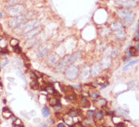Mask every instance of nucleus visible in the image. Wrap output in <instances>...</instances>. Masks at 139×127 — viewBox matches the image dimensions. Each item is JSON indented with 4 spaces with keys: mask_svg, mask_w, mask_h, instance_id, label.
<instances>
[{
    "mask_svg": "<svg viewBox=\"0 0 139 127\" xmlns=\"http://www.w3.org/2000/svg\"><path fill=\"white\" fill-rule=\"evenodd\" d=\"M65 77L69 80H74L78 76V68L76 66H71L65 72Z\"/></svg>",
    "mask_w": 139,
    "mask_h": 127,
    "instance_id": "nucleus-1",
    "label": "nucleus"
},
{
    "mask_svg": "<svg viewBox=\"0 0 139 127\" xmlns=\"http://www.w3.org/2000/svg\"><path fill=\"white\" fill-rule=\"evenodd\" d=\"M26 19V17L23 15H20L18 16L13 17L12 19L9 20L8 21V25L12 27V28H16L18 27L21 23H22Z\"/></svg>",
    "mask_w": 139,
    "mask_h": 127,
    "instance_id": "nucleus-2",
    "label": "nucleus"
},
{
    "mask_svg": "<svg viewBox=\"0 0 139 127\" xmlns=\"http://www.w3.org/2000/svg\"><path fill=\"white\" fill-rule=\"evenodd\" d=\"M24 11H25V7L22 5H15L9 7L8 9V14L12 17H15L20 15Z\"/></svg>",
    "mask_w": 139,
    "mask_h": 127,
    "instance_id": "nucleus-3",
    "label": "nucleus"
},
{
    "mask_svg": "<svg viewBox=\"0 0 139 127\" xmlns=\"http://www.w3.org/2000/svg\"><path fill=\"white\" fill-rule=\"evenodd\" d=\"M69 56H67L65 58H64L63 59H62L59 63L57 64L56 66V70L58 72H62L65 69L67 66H69Z\"/></svg>",
    "mask_w": 139,
    "mask_h": 127,
    "instance_id": "nucleus-4",
    "label": "nucleus"
},
{
    "mask_svg": "<svg viewBox=\"0 0 139 127\" xmlns=\"http://www.w3.org/2000/svg\"><path fill=\"white\" fill-rule=\"evenodd\" d=\"M101 70H102V67H101L100 64L98 63H96V64H93V66L90 68V75L92 77H97L100 73Z\"/></svg>",
    "mask_w": 139,
    "mask_h": 127,
    "instance_id": "nucleus-5",
    "label": "nucleus"
},
{
    "mask_svg": "<svg viewBox=\"0 0 139 127\" xmlns=\"http://www.w3.org/2000/svg\"><path fill=\"white\" fill-rule=\"evenodd\" d=\"M40 27H37L29 30L28 32H26L25 33V35H24V36H25L26 39H31L33 37H34L36 35H37V34L40 33Z\"/></svg>",
    "mask_w": 139,
    "mask_h": 127,
    "instance_id": "nucleus-6",
    "label": "nucleus"
},
{
    "mask_svg": "<svg viewBox=\"0 0 139 127\" xmlns=\"http://www.w3.org/2000/svg\"><path fill=\"white\" fill-rule=\"evenodd\" d=\"M39 25H40V22L38 20H31V21L26 22L25 30L26 31H29V30L35 28V27H39Z\"/></svg>",
    "mask_w": 139,
    "mask_h": 127,
    "instance_id": "nucleus-7",
    "label": "nucleus"
},
{
    "mask_svg": "<svg viewBox=\"0 0 139 127\" xmlns=\"http://www.w3.org/2000/svg\"><path fill=\"white\" fill-rule=\"evenodd\" d=\"M89 74H90V68L89 67L85 66L83 67L82 70H81V80H87L88 77H89Z\"/></svg>",
    "mask_w": 139,
    "mask_h": 127,
    "instance_id": "nucleus-8",
    "label": "nucleus"
},
{
    "mask_svg": "<svg viewBox=\"0 0 139 127\" xmlns=\"http://www.w3.org/2000/svg\"><path fill=\"white\" fill-rule=\"evenodd\" d=\"M111 62H112V60L110 57L106 56L103 58L100 63V66L102 67V69H106V68L109 67L111 65Z\"/></svg>",
    "mask_w": 139,
    "mask_h": 127,
    "instance_id": "nucleus-9",
    "label": "nucleus"
},
{
    "mask_svg": "<svg viewBox=\"0 0 139 127\" xmlns=\"http://www.w3.org/2000/svg\"><path fill=\"white\" fill-rule=\"evenodd\" d=\"M118 15L119 18H121L122 19H124L125 18H126V17L129 15V14H131V11L128 8H122V9H119L118 11Z\"/></svg>",
    "mask_w": 139,
    "mask_h": 127,
    "instance_id": "nucleus-10",
    "label": "nucleus"
},
{
    "mask_svg": "<svg viewBox=\"0 0 139 127\" xmlns=\"http://www.w3.org/2000/svg\"><path fill=\"white\" fill-rule=\"evenodd\" d=\"M118 2L119 5H123L128 8H133L134 6H135V2L131 1V0H118Z\"/></svg>",
    "mask_w": 139,
    "mask_h": 127,
    "instance_id": "nucleus-11",
    "label": "nucleus"
},
{
    "mask_svg": "<svg viewBox=\"0 0 139 127\" xmlns=\"http://www.w3.org/2000/svg\"><path fill=\"white\" fill-rule=\"evenodd\" d=\"M59 59V57L56 55L55 54H52L48 57V59H47V62L49 65H54L56 63L57 60Z\"/></svg>",
    "mask_w": 139,
    "mask_h": 127,
    "instance_id": "nucleus-12",
    "label": "nucleus"
},
{
    "mask_svg": "<svg viewBox=\"0 0 139 127\" xmlns=\"http://www.w3.org/2000/svg\"><path fill=\"white\" fill-rule=\"evenodd\" d=\"M12 113L8 108H5L2 110V116H4L5 119H8L12 116Z\"/></svg>",
    "mask_w": 139,
    "mask_h": 127,
    "instance_id": "nucleus-13",
    "label": "nucleus"
},
{
    "mask_svg": "<svg viewBox=\"0 0 139 127\" xmlns=\"http://www.w3.org/2000/svg\"><path fill=\"white\" fill-rule=\"evenodd\" d=\"M123 20H125V25H129L133 22V20H134V15L132 13H131L126 17V18H125Z\"/></svg>",
    "mask_w": 139,
    "mask_h": 127,
    "instance_id": "nucleus-14",
    "label": "nucleus"
},
{
    "mask_svg": "<svg viewBox=\"0 0 139 127\" xmlns=\"http://www.w3.org/2000/svg\"><path fill=\"white\" fill-rule=\"evenodd\" d=\"M80 57H81V52H77L75 54H74L73 55L70 56L69 57V65L73 64L74 61H75L78 59V58H80Z\"/></svg>",
    "mask_w": 139,
    "mask_h": 127,
    "instance_id": "nucleus-15",
    "label": "nucleus"
},
{
    "mask_svg": "<svg viewBox=\"0 0 139 127\" xmlns=\"http://www.w3.org/2000/svg\"><path fill=\"white\" fill-rule=\"evenodd\" d=\"M111 27L112 29L114 30H119L120 29H123V25H122V23L119 22H114L111 24Z\"/></svg>",
    "mask_w": 139,
    "mask_h": 127,
    "instance_id": "nucleus-16",
    "label": "nucleus"
},
{
    "mask_svg": "<svg viewBox=\"0 0 139 127\" xmlns=\"http://www.w3.org/2000/svg\"><path fill=\"white\" fill-rule=\"evenodd\" d=\"M81 106H82V107H84V108L89 107V106H90V102H89V101H88L87 98L86 97H84V96L81 97Z\"/></svg>",
    "mask_w": 139,
    "mask_h": 127,
    "instance_id": "nucleus-17",
    "label": "nucleus"
},
{
    "mask_svg": "<svg viewBox=\"0 0 139 127\" xmlns=\"http://www.w3.org/2000/svg\"><path fill=\"white\" fill-rule=\"evenodd\" d=\"M138 62V60H135V61H130L129 63H128L125 65V66L123 67V70H128V68H130L131 67L134 66L135 64H136Z\"/></svg>",
    "mask_w": 139,
    "mask_h": 127,
    "instance_id": "nucleus-18",
    "label": "nucleus"
},
{
    "mask_svg": "<svg viewBox=\"0 0 139 127\" xmlns=\"http://www.w3.org/2000/svg\"><path fill=\"white\" fill-rule=\"evenodd\" d=\"M116 36L118 37L119 39H124L125 36V33L123 30V29H120L119 30H116Z\"/></svg>",
    "mask_w": 139,
    "mask_h": 127,
    "instance_id": "nucleus-19",
    "label": "nucleus"
},
{
    "mask_svg": "<svg viewBox=\"0 0 139 127\" xmlns=\"http://www.w3.org/2000/svg\"><path fill=\"white\" fill-rule=\"evenodd\" d=\"M58 103H59V99L57 97H56V96H53V97H52L49 99V104L50 105H52L53 107L56 106Z\"/></svg>",
    "mask_w": 139,
    "mask_h": 127,
    "instance_id": "nucleus-20",
    "label": "nucleus"
},
{
    "mask_svg": "<svg viewBox=\"0 0 139 127\" xmlns=\"http://www.w3.org/2000/svg\"><path fill=\"white\" fill-rule=\"evenodd\" d=\"M42 114L44 117H48L50 114V111L47 107H44L42 110Z\"/></svg>",
    "mask_w": 139,
    "mask_h": 127,
    "instance_id": "nucleus-21",
    "label": "nucleus"
},
{
    "mask_svg": "<svg viewBox=\"0 0 139 127\" xmlns=\"http://www.w3.org/2000/svg\"><path fill=\"white\" fill-rule=\"evenodd\" d=\"M46 91L48 92L49 94H50V95H54V93H55V92H56V90H55V89H54L53 86H52V84L51 83H49V86H47L46 88Z\"/></svg>",
    "mask_w": 139,
    "mask_h": 127,
    "instance_id": "nucleus-22",
    "label": "nucleus"
},
{
    "mask_svg": "<svg viewBox=\"0 0 139 127\" xmlns=\"http://www.w3.org/2000/svg\"><path fill=\"white\" fill-rule=\"evenodd\" d=\"M47 52H48V49H46V48H44V49H43L42 50H40L39 51V53L37 54V56H38L39 58H42L43 56H45Z\"/></svg>",
    "mask_w": 139,
    "mask_h": 127,
    "instance_id": "nucleus-23",
    "label": "nucleus"
},
{
    "mask_svg": "<svg viewBox=\"0 0 139 127\" xmlns=\"http://www.w3.org/2000/svg\"><path fill=\"white\" fill-rule=\"evenodd\" d=\"M138 50L135 47H131L130 49H129V52L131 53V56L132 55H133V56H136V55H138Z\"/></svg>",
    "mask_w": 139,
    "mask_h": 127,
    "instance_id": "nucleus-24",
    "label": "nucleus"
},
{
    "mask_svg": "<svg viewBox=\"0 0 139 127\" xmlns=\"http://www.w3.org/2000/svg\"><path fill=\"white\" fill-rule=\"evenodd\" d=\"M30 88H31L32 89H39V85H38V83H37V82L36 80H33L31 83H30Z\"/></svg>",
    "mask_w": 139,
    "mask_h": 127,
    "instance_id": "nucleus-25",
    "label": "nucleus"
},
{
    "mask_svg": "<svg viewBox=\"0 0 139 127\" xmlns=\"http://www.w3.org/2000/svg\"><path fill=\"white\" fill-rule=\"evenodd\" d=\"M106 104H107L106 101L105 100V99H103V98L100 99V100L97 102V104L98 106H105Z\"/></svg>",
    "mask_w": 139,
    "mask_h": 127,
    "instance_id": "nucleus-26",
    "label": "nucleus"
},
{
    "mask_svg": "<svg viewBox=\"0 0 139 127\" xmlns=\"http://www.w3.org/2000/svg\"><path fill=\"white\" fill-rule=\"evenodd\" d=\"M9 62V61L7 59V58H4V59H2L1 61V62H0V66H1V68H3L5 65H7Z\"/></svg>",
    "mask_w": 139,
    "mask_h": 127,
    "instance_id": "nucleus-27",
    "label": "nucleus"
},
{
    "mask_svg": "<svg viewBox=\"0 0 139 127\" xmlns=\"http://www.w3.org/2000/svg\"><path fill=\"white\" fill-rule=\"evenodd\" d=\"M65 98L67 99V100H69V101H74V99H75V95H74V93L69 94L68 95L65 96Z\"/></svg>",
    "mask_w": 139,
    "mask_h": 127,
    "instance_id": "nucleus-28",
    "label": "nucleus"
},
{
    "mask_svg": "<svg viewBox=\"0 0 139 127\" xmlns=\"http://www.w3.org/2000/svg\"><path fill=\"white\" fill-rule=\"evenodd\" d=\"M69 115L71 116V117H75V116L78 115V112L77 111H74V110H72V111H69Z\"/></svg>",
    "mask_w": 139,
    "mask_h": 127,
    "instance_id": "nucleus-29",
    "label": "nucleus"
},
{
    "mask_svg": "<svg viewBox=\"0 0 139 127\" xmlns=\"http://www.w3.org/2000/svg\"><path fill=\"white\" fill-rule=\"evenodd\" d=\"M90 97L92 98L93 99H97L98 97H99V93H98L97 92L94 91V92H91V93L90 94Z\"/></svg>",
    "mask_w": 139,
    "mask_h": 127,
    "instance_id": "nucleus-30",
    "label": "nucleus"
},
{
    "mask_svg": "<svg viewBox=\"0 0 139 127\" xmlns=\"http://www.w3.org/2000/svg\"><path fill=\"white\" fill-rule=\"evenodd\" d=\"M18 39H11V41H10V45L12 46V47H14L15 46H17V45H18Z\"/></svg>",
    "mask_w": 139,
    "mask_h": 127,
    "instance_id": "nucleus-31",
    "label": "nucleus"
},
{
    "mask_svg": "<svg viewBox=\"0 0 139 127\" xmlns=\"http://www.w3.org/2000/svg\"><path fill=\"white\" fill-rule=\"evenodd\" d=\"M103 116V112L102 111H98V112L97 113V114H96V118H97V119H102Z\"/></svg>",
    "mask_w": 139,
    "mask_h": 127,
    "instance_id": "nucleus-32",
    "label": "nucleus"
},
{
    "mask_svg": "<svg viewBox=\"0 0 139 127\" xmlns=\"http://www.w3.org/2000/svg\"><path fill=\"white\" fill-rule=\"evenodd\" d=\"M13 49H14V50L16 51V52H18V53H21V49L19 48L18 45H17V46H14V47H13Z\"/></svg>",
    "mask_w": 139,
    "mask_h": 127,
    "instance_id": "nucleus-33",
    "label": "nucleus"
},
{
    "mask_svg": "<svg viewBox=\"0 0 139 127\" xmlns=\"http://www.w3.org/2000/svg\"><path fill=\"white\" fill-rule=\"evenodd\" d=\"M54 108H55L56 111H59V110L61 108H62V105H61L60 104H59V103H58V104H57L56 106H54Z\"/></svg>",
    "mask_w": 139,
    "mask_h": 127,
    "instance_id": "nucleus-34",
    "label": "nucleus"
},
{
    "mask_svg": "<svg viewBox=\"0 0 139 127\" xmlns=\"http://www.w3.org/2000/svg\"><path fill=\"white\" fill-rule=\"evenodd\" d=\"M87 114H88V116H93L94 115V111H87Z\"/></svg>",
    "mask_w": 139,
    "mask_h": 127,
    "instance_id": "nucleus-35",
    "label": "nucleus"
},
{
    "mask_svg": "<svg viewBox=\"0 0 139 127\" xmlns=\"http://www.w3.org/2000/svg\"><path fill=\"white\" fill-rule=\"evenodd\" d=\"M30 77H31L32 79H33L34 80H36V79L37 78V76L34 73H30Z\"/></svg>",
    "mask_w": 139,
    "mask_h": 127,
    "instance_id": "nucleus-36",
    "label": "nucleus"
},
{
    "mask_svg": "<svg viewBox=\"0 0 139 127\" xmlns=\"http://www.w3.org/2000/svg\"><path fill=\"white\" fill-rule=\"evenodd\" d=\"M131 53L129 52V51H127L126 55H125V59H128L129 58H131Z\"/></svg>",
    "mask_w": 139,
    "mask_h": 127,
    "instance_id": "nucleus-37",
    "label": "nucleus"
},
{
    "mask_svg": "<svg viewBox=\"0 0 139 127\" xmlns=\"http://www.w3.org/2000/svg\"><path fill=\"white\" fill-rule=\"evenodd\" d=\"M72 87H73V88H74V89H81V86H80V85H72Z\"/></svg>",
    "mask_w": 139,
    "mask_h": 127,
    "instance_id": "nucleus-38",
    "label": "nucleus"
},
{
    "mask_svg": "<svg viewBox=\"0 0 139 127\" xmlns=\"http://www.w3.org/2000/svg\"><path fill=\"white\" fill-rule=\"evenodd\" d=\"M107 83H105V84H103V85H101V86H100V89H104V88H106V86H107Z\"/></svg>",
    "mask_w": 139,
    "mask_h": 127,
    "instance_id": "nucleus-39",
    "label": "nucleus"
},
{
    "mask_svg": "<svg viewBox=\"0 0 139 127\" xmlns=\"http://www.w3.org/2000/svg\"><path fill=\"white\" fill-rule=\"evenodd\" d=\"M39 127H47V126H46V123H41V124L40 125V126H39Z\"/></svg>",
    "mask_w": 139,
    "mask_h": 127,
    "instance_id": "nucleus-40",
    "label": "nucleus"
},
{
    "mask_svg": "<svg viewBox=\"0 0 139 127\" xmlns=\"http://www.w3.org/2000/svg\"><path fill=\"white\" fill-rule=\"evenodd\" d=\"M57 127H65V126L63 123H59V124L57 125Z\"/></svg>",
    "mask_w": 139,
    "mask_h": 127,
    "instance_id": "nucleus-41",
    "label": "nucleus"
},
{
    "mask_svg": "<svg viewBox=\"0 0 139 127\" xmlns=\"http://www.w3.org/2000/svg\"><path fill=\"white\" fill-rule=\"evenodd\" d=\"M8 50L7 49H2V53H3V54H6V53H8Z\"/></svg>",
    "mask_w": 139,
    "mask_h": 127,
    "instance_id": "nucleus-42",
    "label": "nucleus"
},
{
    "mask_svg": "<svg viewBox=\"0 0 139 127\" xmlns=\"http://www.w3.org/2000/svg\"><path fill=\"white\" fill-rule=\"evenodd\" d=\"M138 31H137V33H136V39H137V40L138 39Z\"/></svg>",
    "mask_w": 139,
    "mask_h": 127,
    "instance_id": "nucleus-43",
    "label": "nucleus"
},
{
    "mask_svg": "<svg viewBox=\"0 0 139 127\" xmlns=\"http://www.w3.org/2000/svg\"><path fill=\"white\" fill-rule=\"evenodd\" d=\"M9 1H12V2H18V0H9Z\"/></svg>",
    "mask_w": 139,
    "mask_h": 127,
    "instance_id": "nucleus-44",
    "label": "nucleus"
},
{
    "mask_svg": "<svg viewBox=\"0 0 139 127\" xmlns=\"http://www.w3.org/2000/svg\"><path fill=\"white\" fill-rule=\"evenodd\" d=\"M2 12H0V18H2Z\"/></svg>",
    "mask_w": 139,
    "mask_h": 127,
    "instance_id": "nucleus-45",
    "label": "nucleus"
},
{
    "mask_svg": "<svg viewBox=\"0 0 139 127\" xmlns=\"http://www.w3.org/2000/svg\"><path fill=\"white\" fill-rule=\"evenodd\" d=\"M117 127H124V126H118Z\"/></svg>",
    "mask_w": 139,
    "mask_h": 127,
    "instance_id": "nucleus-46",
    "label": "nucleus"
},
{
    "mask_svg": "<svg viewBox=\"0 0 139 127\" xmlns=\"http://www.w3.org/2000/svg\"><path fill=\"white\" fill-rule=\"evenodd\" d=\"M79 127H82V126H79Z\"/></svg>",
    "mask_w": 139,
    "mask_h": 127,
    "instance_id": "nucleus-47",
    "label": "nucleus"
},
{
    "mask_svg": "<svg viewBox=\"0 0 139 127\" xmlns=\"http://www.w3.org/2000/svg\"><path fill=\"white\" fill-rule=\"evenodd\" d=\"M110 127H111V126H110Z\"/></svg>",
    "mask_w": 139,
    "mask_h": 127,
    "instance_id": "nucleus-48",
    "label": "nucleus"
}]
</instances>
